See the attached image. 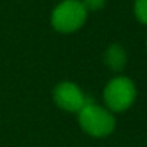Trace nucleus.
I'll return each mask as SVG.
<instances>
[{"label":"nucleus","mask_w":147,"mask_h":147,"mask_svg":"<svg viewBox=\"0 0 147 147\" xmlns=\"http://www.w3.org/2000/svg\"><path fill=\"white\" fill-rule=\"evenodd\" d=\"M77 114L80 127L91 137L104 138L115 130L114 114L110 110L95 104L92 100H90Z\"/></svg>","instance_id":"nucleus-1"},{"label":"nucleus","mask_w":147,"mask_h":147,"mask_svg":"<svg viewBox=\"0 0 147 147\" xmlns=\"http://www.w3.org/2000/svg\"><path fill=\"white\" fill-rule=\"evenodd\" d=\"M88 12L81 0H62L51 13V25L59 33H74L84 26Z\"/></svg>","instance_id":"nucleus-2"},{"label":"nucleus","mask_w":147,"mask_h":147,"mask_svg":"<svg viewBox=\"0 0 147 147\" xmlns=\"http://www.w3.org/2000/svg\"><path fill=\"white\" fill-rule=\"evenodd\" d=\"M137 97L134 82L124 75H118L107 82L102 91V98L107 110L111 113H123L128 110Z\"/></svg>","instance_id":"nucleus-3"},{"label":"nucleus","mask_w":147,"mask_h":147,"mask_svg":"<svg viewBox=\"0 0 147 147\" xmlns=\"http://www.w3.org/2000/svg\"><path fill=\"white\" fill-rule=\"evenodd\" d=\"M52 98L53 102L66 113H78L90 101V98L77 84L69 81L56 84L52 91Z\"/></svg>","instance_id":"nucleus-4"},{"label":"nucleus","mask_w":147,"mask_h":147,"mask_svg":"<svg viewBox=\"0 0 147 147\" xmlns=\"http://www.w3.org/2000/svg\"><path fill=\"white\" fill-rule=\"evenodd\" d=\"M104 62L108 69L114 72H120L127 65V52L120 43L110 45L104 52Z\"/></svg>","instance_id":"nucleus-5"},{"label":"nucleus","mask_w":147,"mask_h":147,"mask_svg":"<svg viewBox=\"0 0 147 147\" xmlns=\"http://www.w3.org/2000/svg\"><path fill=\"white\" fill-rule=\"evenodd\" d=\"M134 16L140 23L147 26V0H134Z\"/></svg>","instance_id":"nucleus-6"},{"label":"nucleus","mask_w":147,"mask_h":147,"mask_svg":"<svg viewBox=\"0 0 147 147\" xmlns=\"http://www.w3.org/2000/svg\"><path fill=\"white\" fill-rule=\"evenodd\" d=\"M87 12H98L105 6V0H81Z\"/></svg>","instance_id":"nucleus-7"},{"label":"nucleus","mask_w":147,"mask_h":147,"mask_svg":"<svg viewBox=\"0 0 147 147\" xmlns=\"http://www.w3.org/2000/svg\"><path fill=\"white\" fill-rule=\"evenodd\" d=\"M146 46H147V39H146Z\"/></svg>","instance_id":"nucleus-8"}]
</instances>
